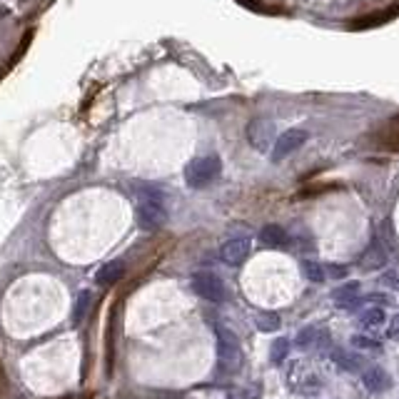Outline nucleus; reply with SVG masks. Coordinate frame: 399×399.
<instances>
[{
	"label": "nucleus",
	"instance_id": "nucleus-6",
	"mask_svg": "<svg viewBox=\"0 0 399 399\" xmlns=\"http://www.w3.org/2000/svg\"><path fill=\"white\" fill-rule=\"evenodd\" d=\"M304 143H307V132L304 130H287L277 137V143L270 150V158H272V162H282L292 153H297Z\"/></svg>",
	"mask_w": 399,
	"mask_h": 399
},
{
	"label": "nucleus",
	"instance_id": "nucleus-22",
	"mask_svg": "<svg viewBox=\"0 0 399 399\" xmlns=\"http://www.w3.org/2000/svg\"><path fill=\"white\" fill-rule=\"evenodd\" d=\"M319 335H322V332L314 330V327H304V330L300 332V335H297V344H300V347H309V344L317 342V337H319Z\"/></svg>",
	"mask_w": 399,
	"mask_h": 399
},
{
	"label": "nucleus",
	"instance_id": "nucleus-23",
	"mask_svg": "<svg viewBox=\"0 0 399 399\" xmlns=\"http://www.w3.org/2000/svg\"><path fill=\"white\" fill-rule=\"evenodd\" d=\"M352 344H354V347H365V349H377V347H379V342H374V340H370V337H365V335H354Z\"/></svg>",
	"mask_w": 399,
	"mask_h": 399
},
{
	"label": "nucleus",
	"instance_id": "nucleus-20",
	"mask_svg": "<svg viewBox=\"0 0 399 399\" xmlns=\"http://www.w3.org/2000/svg\"><path fill=\"white\" fill-rule=\"evenodd\" d=\"M359 322L365 327H379L384 322V309L382 307H370L362 312V317H359Z\"/></svg>",
	"mask_w": 399,
	"mask_h": 399
},
{
	"label": "nucleus",
	"instance_id": "nucleus-19",
	"mask_svg": "<svg viewBox=\"0 0 399 399\" xmlns=\"http://www.w3.org/2000/svg\"><path fill=\"white\" fill-rule=\"evenodd\" d=\"M302 272L309 282H325L327 279L325 267H322L319 262H314V260H302Z\"/></svg>",
	"mask_w": 399,
	"mask_h": 399
},
{
	"label": "nucleus",
	"instance_id": "nucleus-9",
	"mask_svg": "<svg viewBox=\"0 0 399 399\" xmlns=\"http://www.w3.org/2000/svg\"><path fill=\"white\" fill-rule=\"evenodd\" d=\"M374 145L382 153H399V118L389 120L374 132Z\"/></svg>",
	"mask_w": 399,
	"mask_h": 399
},
{
	"label": "nucleus",
	"instance_id": "nucleus-4",
	"mask_svg": "<svg viewBox=\"0 0 399 399\" xmlns=\"http://www.w3.org/2000/svg\"><path fill=\"white\" fill-rule=\"evenodd\" d=\"M192 290L197 297L207 300V302H223L227 290H225V282L217 277L215 272H195L192 274Z\"/></svg>",
	"mask_w": 399,
	"mask_h": 399
},
{
	"label": "nucleus",
	"instance_id": "nucleus-14",
	"mask_svg": "<svg viewBox=\"0 0 399 399\" xmlns=\"http://www.w3.org/2000/svg\"><path fill=\"white\" fill-rule=\"evenodd\" d=\"M92 304H95V295H92V292H80L78 302H75V309H73L75 325H80L83 319H88V314L92 312Z\"/></svg>",
	"mask_w": 399,
	"mask_h": 399
},
{
	"label": "nucleus",
	"instance_id": "nucleus-17",
	"mask_svg": "<svg viewBox=\"0 0 399 399\" xmlns=\"http://www.w3.org/2000/svg\"><path fill=\"white\" fill-rule=\"evenodd\" d=\"M255 325H257V330H260V332H277L279 325H282V319H279L277 312H270V309H265V312H257Z\"/></svg>",
	"mask_w": 399,
	"mask_h": 399
},
{
	"label": "nucleus",
	"instance_id": "nucleus-2",
	"mask_svg": "<svg viewBox=\"0 0 399 399\" xmlns=\"http://www.w3.org/2000/svg\"><path fill=\"white\" fill-rule=\"evenodd\" d=\"M223 175V160L220 155H200L192 158L185 167V183L192 190H202L207 185H212L217 177Z\"/></svg>",
	"mask_w": 399,
	"mask_h": 399
},
{
	"label": "nucleus",
	"instance_id": "nucleus-8",
	"mask_svg": "<svg viewBox=\"0 0 399 399\" xmlns=\"http://www.w3.org/2000/svg\"><path fill=\"white\" fill-rule=\"evenodd\" d=\"M250 250H252V242L247 237H232L220 247V260H223L225 265L237 267V265H242L247 257H250Z\"/></svg>",
	"mask_w": 399,
	"mask_h": 399
},
{
	"label": "nucleus",
	"instance_id": "nucleus-12",
	"mask_svg": "<svg viewBox=\"0 0 399 399\" xmlns=\"http://www.w3.org/2000/svg\"><path fill=\"white\" fill-rule=\"evenodd\" d=\"M362 270H379L387 265V250H384V245L379 242V239H372L370 247L365 250V255H362Z\"/></svg>",
	"mask_w": 399,
	"mask_h": 399
},
{
	"label": "nucleus",
	"instance_id": "nucleus-3",
	"mask_svg": "<svg viewBox=\"0 0 399 399\" xmlns=\"http://www.w3.org/2000/svg\"><path fill=\"white\" fill-rule=\"evenodd\" d=\"M242 367V347L230 330H217V370L223 374H237Z\"/></svg>",
	"mask_w": 399,
	"mask_h": 399
},
{
	"label": "nucleus",
	"instance_id": "nucleus-10",
	"mask_svg": "<svg viewBox=\"0 0 399 399\" xmlns=\"http://www.w3.org/2000/svg\"><path fill=\"white\" fill-rule=\"evenodd\" d=\"M260 239H262L265 247H272V250H285L290 247V232L279 225H265L260 230Z\"/></svg>",
	"mask_w": 399,
	"mask_h": 399
},
{
	"label": "nucleus",
	"instance_id": "nucleus-13",
	"mask_svg": "<svg viewBox=\"0 0 399 399\" xmlns=\"http://www.w3.org/2000/svg\"><path fill=\"white\" fill-rule=\"evenodd\" d=\"M362 382H365V387L370 389L372 394H382L387 392L389 384H392V377H389L382 367H370V370L362 374Z\"/></svg>",
	"mask_w": 399,
	"mask_h": 399
},
{
	"label": "nucleus",
	"instance_id": "nucleus-25",
	"mask_svg": "<svg viewBox=\"0 0 399 399\" xmlns=\"http://www.w3.org/2000/svg\"><path fill=\"white\" fill-rule=\"evenodd\" d=\"M387 337H389V340H399V314H397V317H392V322H389Z\"/></svg>",
	"mask_w": 399,
	"mask_h": 399
},
{
	"label": "nucleus",
	"instance_id": "nucleus-26",
	"mask_svg": "<svg viewBox=\"0 0 399 399\" xmlns=\"http://www.w3.org/2000/svg\"><path fill=\"white\" fill-rule=\"evenodd\" d=\"M382 282H384V285H389V287H399V277H397V274H394V272L384 274Z\"/></svg>",
	"mask_w": 399,
	"mask_h": 399
},
{
	"label": "nucleus",
	"instance_id": "nucleus-24",
	"mask_svg": "<svg viewBox=\"0 0 399 399\" xmlns=\"http://www.w3.org/2000/svg\"><path fill=\"white\" fill-rule=\"evenodd\" d=\"M325 274H330V277L340 279V277H344V274H347V267H344V265H327V267H325Z\"/></svg>",
	"mask_w": 399,
	"mask_h": 399
},
{
	"label": "nucleus",
	"instance_id": "nucleus-16",
	"mask_svg": "<svg viewBox=\"0 0 399 399\" xmlns=\"http://www.w3.org/2000/svg\"><path fill=\"white\" fill-rule=\"evenodd\" d=\"M332 357H335L337 365L342 367V370H347V372H359V370H362V365H365L359 354H349V352H344V349H335V354H332Z\"/></svg>",
	"mask_w": 399,
	"mask_h": 399
},
{
	"label": "nucleus",
	"instance_id": "nucleus-18",
	"mask_svg": "<svg viewBox=\"0 0 399 399\" xmlns=\"http://www.w3.org/2000/svg\"><path fill=\"white\" fill-rule=\"evenodd\" d=\"M290 354V340L287 337H279L272 342V349H270V359H272V365H282Z\"/></svg>",
	"mask_w": 399,
	"mask_h": 399
},
{
	"label": "nucleus",
	"instance_id": "nucleus-7",
	"mask_svg": "<svg viewBox=\"0 0 399 399\" xmlns=\"http://www.w3.org/2000/svg\"><path fill=\"white\" fill-rule=\"evenodd\" d=\"M399 15V6H389L382 8V10H374V13H365V15L354 18L349 20L347 28L349 30H370V28H379V25H387L389 20Z\"/></svg>",
	"mask_w": 399,
	"mask_h": 399
},
{
	"label": "nucleus",
	"instance_id": "nucleus-27",
	"mask_svg": "<svg viewBox=\"0 0 399 399\" xmlns=\"http://www.w3.org/2000/svg\"><path fill=\"white\" fill-rule=\"evenodd\" d=\"M8 15H10V10H8L6 6H0V20H6Z\"/></svg>",
	"mask_w": 399,
	"mask_h": 399
},
{
	"label": "nucleus",
	"instance_id": "nucleus-15",
	"mask_svg": "<svg viewBox=\"0 0 399 399\" xmlns=\"http://www.w3.org/2000/svg\"><path fill=\"white\" fill-rule=\"evenodd\" d=\"M357 292H359V282H347V285L337 287V290L332 292V297H335L342 307H352V304H357Z\"/></svg>",
	"mask_w": 399,
	"mask_h": 399
},
{
	"label": "nucleus",
	"instance_id": "nucleus-21",
	"mask_svg": "<svg viewBox=\"0 0 399 399\" xmlns=\"http://www.w3.org/2000/svg\"><path fill=\"white\" fill-rule=\"evenodd\" d=\"M237 3L242 8H247V10L260 13V15H270V13H274L272 8L267 6V3H262V0H237Z\"/></svg>",
	"mask_w": 399,
	"mask_h": 399
},
{
	"label": "nucleus",
	"instance_id": "nucleus-5",
	"mask_svg": "<svg viewBox=\"0 0 399 399\" xmlns=\"http://www.w3.org/2000/svg\"><path fill=\"white\" fill-rule=\"evenodd\" d=\"M247 140L257 153H270L274 143V122L270 118H255L247 125Z\"/></svg>",
	"mask_w": 399,
	"mask_h": 399
},
{
	"label": "nucleus",
	"instance_id": "nucleus-1",
	"mask_svg": "<svg viewBox=\"0 0 399 399\" xmlns=\"http://www.w3.org/2000/svg\"><path fill=\"white\" fill-rule=\"evenodd\" d=\"M167 223V210L162 192L155 185H137V225L148 232H158Z\"/></svg>",
	"mask_w": 399,
	"mask_h": 399
},
{
	"label": "nucleus",
	"instance_id": "nucleus-11",
	"mask_svg": "<svg viewBox=\"0 0 399 399\" xmlns=\"http://www.w3.org/2000/svg\"><path fill=\"white\" fill-rule=\"evenodd\" d=\"M125 262L122 260H110V262H105L103 267L97 270L95 274V282L103 287H113L115 282H120V279L125 277Z\"/></svg>",
	"mask_w": 399,
	"mask_h": 399
}]
</instances>
